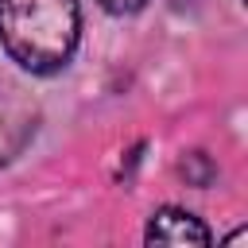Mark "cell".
Returning <instances> with one entry per match:
<instances>
[{
    "label": "cell",
    "mask_w": 248,
    "mask_h": 248,
    "mask_svg": "<svg viewBox=\"0 0 248 248\" xmlns=\"http://www.w3.org/2000/svg\"><path fill=\"white\" fill-rule=\"evenodd\" d=\"M143 240H147V244H174V248H178V244H209L213 236H209V229H205L194 213L167 205V209L151 213Z\"/></svg>",
    "instance_id": "cell-2"
},
{
    "label": "cell",
    "mask_w": 248,
    "mask_h": 248,
    "mask_svg": "<svg viewBox=\"0 0 248 248\" xmlns=\"http://www.w3.org/2000/svg\"><path fill=\"white\" fill-rule=\"evenodd\" d=\"M81 35L78 0H0V43L31 74H58Z\"/></svg>",
    "instance_id": "cell-1"
},
{
    "label": "cell",
    "mask_w": 248,
    "mask_h": 248,
    "mask_svg": "<svg viewBox=\"0 0 248 248\" xmlns=\"http://www.w3.org/2000/svg\"><path fill=\"white\" fill-rule=\"evenodd\" d=\"M105 12H112V16H128V12H140L147 0H97Z\"/></svg>",
    "instance_id": "cell-3"
}]
</instances>
